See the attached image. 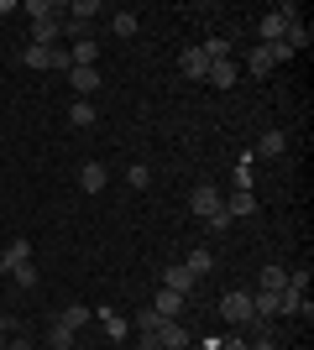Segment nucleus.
<instances>
[{
    "mask_svg": "<svg viewBox=\"0 0 314 350\" xmlns=\"http://www.w3.org/2000/svg\"><path fill=\"white\" fill-rule=\"evenodd\" d=\"M21 63H27V68H74V58H68V53H63V47H37V42H27L21 47Z\"/></svg>",
    "mask_w": 314,
    "mask_h": 350,
    "instance_id": "1",
    "label": "nucleus"
},
{
    "mask_svg": "<svg viewBox=\"0 0 314 350\" xmlns=\"http://www.w3.org/2000/svg\"><path fill=\"white\" fill-rule=\"evenodd\" d=\"M220 319L225 324H252L257 314H252V293H225L220 298Z\"/></svg>",
    "mask_w": 314,
    "mask_h": 350,
    "instance_id": "2",
    "label": "nucleus"
},
{
    "mask_svg": "<svg viewBox=\"0 0 314 350\" xmlns=\"http://www.w3.org/2000/svg\"><path fill=\"white\" fill-rule=\"evenodd\" d=\"M58 37H63V11H47L31 21V42L37 47H58Z\"/></svg>",
    "mask_w": 314,
    "mask_h": 350,
    "instance_id": "3",
    "label": "nucleus"
},
{
    "mask_svg": "<svg viewBox=\"0 0 314 350\" xmlns=\"http://www.w3.org/2000/svg\"><path fill=\"white\" fill-rule=\"evenodd\" d=\"M189 209H194V215L199 219H215V215H220V189H215V183H199V189L194 193H189Z\"/></svg>",
    "mask_w": 314,
    "mask_h": 350,
    "instance_id": "4",
    "label": "nucleus"
},
{
    "mask_svg": "<svg viewBox=\"0 0 314 350\" xmlns=\"http://www.w3.org/2000/svg\"><path fill=\"white\" fill-rule=\"evenodd\" d=\"M293 16H299V11H293L288 0H283V5H272V11L262 16V42H283V27L293 21Z\"/></svg>",
    "mask_w": 314,
    "mask_h": 350,
    "instance_id": "5",
    "label": "nucleus"
},
{
    "mask_svg": "<svg viewBox=\"0 0 314 350\" xmlns=\"http://www.w3.org/2000/svg\"><path fill=\"white\" fill-rule=\"evenodd\" d=\"M278 314H304V319H314L309 293H299V288H283V293H278Z\"/></svg>",
    "mask_w": 314,
    "mask_h": 350,
    "instance_id": "6",
    "label": "nucleus"
},
{
    "mask_svg": "<svg viewBox=\"0 0 314 350\" xmlns=\"http://www.w3.org/2000/svg\"><path fill=\"white\" fill-rule=\"evenodd\" d=\"M309 37H314V31H309V21H304V16H293V21L283 27V47H288V53H304V47H309Z\"/></svg>",
    "mask_w": 314,
    "mask_h": 350,
    "instance_id": "7",
    "label": "nucleus"
},
{
    "mask_svg": "<svg viewBox=\"0 0 314 350\" xmlns=\"http://www.w3.org/2000/svg\"><path fill=\"white\" fill-rule=\"evenodd\" d=\"M105 183H110V173H105V162H84V167H79V189H84V193H100Z\"/></svg>",
    "mask_w": 314,
    "mask_h": 350,
    "instance_id": "8",
    "label": "nucleus"
},
{
    "mask_svg": "<svg viewBox=\"0 0 314 350\" xmlns=\"http://www.w3.org/2000/svg\"><path fill=\"white\" fill-rule=\"evenodd\" d=\"M157 345H163V350H183V345H189V329H183L179 319H163V329H157Z\"/></svg>",
    "mask_w": 314,
    "mask_h": 350,
    "instance_id": "9",
    "label": "nucleus"
},
{
    "mask_svg": "<svg viewBox=\"0 0 314 350\" xmlns=\"http://www.w3.org/2000/svg\"><path fill=\"white\" fill-rule=\"evenodd\" d=\"M194 272H189V267H168L163 272V288H173V293H183V298H189V293H194Z\"/></svg>",
    "mask_w": 314,
    "mask_h": 350,
    "instance_id": "10",
    "label": "nucleus"
},
{
    "mask_svg": "<svg viewBox=\"0 0 314 350\" xmlns=\"http://www.w3.org/2000/svg\"><path fill=\"white\" fill-rule=\"evenodd\" d=\"M179 68H183V79H205L209 73V58H205V47H189L179 58Z\"/></svg>",
    "mask_w": 314,
    "mask_h": 350,
    "instance_id": "11",
    "label": "nucleus"
},
{
    "mask_svg": "<svg viewBox=\"0 0 314 350\" xmlns=\"http://www.w3.org/2000/svg\"><path fill=\"white\" fill-rule=\"evenodd\" d=\"M205 79H209L215 89H231V84H236V63H231V58H215V63H209V73H205Z\"/></svg>",
    "mask_w": 314,
    "mask_h": 350,
    "instance_id": "12",
    "label": "nucleus"
},
{
    "mask_svg": "<svg viewBox=\"0 0 314 350\" xmlns=\"http://www.w3.org/2000/svg\"><path fill=\"white\" fill-rule=\"evenodd\" d=\"M21 262H31V241H21V235H16L11 246L0 251V267H5V272H11V267H21Z\"/></svg>",
    "mask_w": 314,
    "mask_h": 350,
    "instance_id": "13",
    "label": "nucleus"
},
{
    "mask_svg": "<svg viewBox=\"0 0 314 350\" xmlns=\"http://www.w3.org/2000/svg\"><path fill=\"white\" fill-rule=\"evenodd\" d=\"M152 308H157L163 319H179V308H183V293H173V288H157V298H152Z\"/></svg>",
    "mask_w": 314,
    "mask_h": 350,
    "instance_id": "14",
    "label": "nucleus"
},
{
    "mask_svg": "<svg viewBox=\"0 0 314 350\" xmlns=\"http://www.w3.org/2000/svg\"><path fill=\"white\" fill-rule=\"evenodd\" d=\"M68 84H74V94H94L100 89V68H68Z\"/></svg>",
    "mask_w": 314,
    "mask_h": 350,
    "instance_id": "15",
    "label": "nucleus"
},
{
    "mask_svg": "<svg viewBox=\"0 0 314 350\" xmlns=\"http://www.w3.org/2000/svg\"><path fill=\"white\" fill-rule=\"evenodd\" d=\"M288 136L283 131H262V142H257V157H283Z\"/></svg>",
    "mask_w": 314,
    "mask_h": 350,
    "instance_id": "16",
    "label": "nucleus"
},
{
    "mask_svg": "<svg viewBox=\"0 0 314 350\" xmlns=\"http://www.w3.org/2000/svg\"><path fill=\"white\" fill-rule=\"evenodd\" d=\"M252 209H257L252 189H236V193H231V199H225V215H231V219H236V215H252Z\"/></svg>",
    "mask_w": 314,
    "mask_h": 350,
    "instance_id": "17",
    "label": "nucleus"
},
{
    "mask_svg": "<svg viewBox=\"0 0 314 350\" xmlns=\"http://www.w3.org/2000/svg\"><path fill=\"white\" fill-rule=\"evenodd\" d=\"M53 319L68 324V329H84V324H90V308H84V304H68V308H58Z\"/></svg>",
    "mask_w": 314,
    "mask_h": 350,
    "instance_id": "18",
    "label": "nucleus"
},
{
    "mask_svg": "<svg viewBox=\"0 0 314 350\" xmlns=\"http://www.w3.org/2000/svg\"><path fill=\"white\" fill-rule=\"evenodd\" d=\"M47 340H53V350H74V329L58 319H47Z\"/></svg>",
    "mask_w": 314,
    "mask_h": 350,
    "instance_id": "19",
    "label": "nucleus"
},
{
    "mask_svg": "<svg viewBox=\"0 0 314 350\" xmlns=\"http://www.w3.org/2000/svg\"><path fill=\"white\" fill-rule=\"evenodd\" d=\"M63 16H68V21H84V27H90L94 16H100V5H94V0H74V5H68Z\"/></svg>",
    "mask_w": 314,
    "mask_h": 350,
    "instance_id": "20",
    "label": "nucleus"
},
{
    "mask_svg": "<svg viewBox=\"0 0 314 350\" xmlns=\"http://www.w3.org/2000/svg\"><path fill=\"white\" fill-rule=\"evenodd\" d=\"M283 288H288L283 267H262V293H283Z\"/></svg>",
    "mask_w": 314,
    "mask_h": 350,
    "instance_id": "21",
    "label": "nucleus"
},
{
    "mask_svg": "<svg viewBox=\"0 0 314 350\" xmlns=\"http://www.w3.org/2000/svg\"><path fill=\"white\" fill-rule=\"evenodd\" d=\"M183 267H189L194 278H209V267H215V256H209V251L199 246V251H189V262H183Z\"/></svg>",
    "mask_w": 314,
    "mask_h": 350,
    "instance_id": "22",
    "label": "nucleus"
},
{
    "mask_svg": "<svg viewBox=\"0 0 314 350\" xmlns=\"http://www.w3.org/2000/svg\"><path fill=\"white\" fill-rule=\"evenodd\" d=\"M136 329H142V335H157V329H163V314H157V308H136Z\"/></svg>",
    "mask_w": 314,
    "mask_h": 350,
    "instance_id": "23",
    "label": "nucleus"
},
{
    "mask_svg": "<svg viewBox=\"0 0 314 350\" xmlns=\"http://www.w3.org/2000/svg\"><path fill=\"white\" fill-rule=\"evenodd\" d=\"M110 31L116 37H136V11H116L110 16Z\"/></svg>",
    "mask_w": 314,
    "mask_h": 350,
    "instance_id": "24",
    "label": "nucleus"
},
{
    "mask_svg": "<svg viewBox=\"0 0 314 350\" xmlns=\"http://www.w3.org/2000/svg\"><path fill=\"white\" fill-rule=\"evenodd\" d=\"M68 120H74V126H94V105L90 100H74V105H68Z\"/></svg>",
    "mask_w": 314,
    "mask_h": 350,
    "instance_id": "25",
    "label": "nucleus"
},
{
    "mask_svg": "<svg viewBox=\"0 0 314 350\" xmlns=\"http://www.w3.org/2000/svg\"><path fill=\"white\" fill-rule=\"evenodd\" d=\"M246 68H252V73H272V58H267V47H262V42L252 47V58H246Z\"/></svg>",
    "mask_w": 314,
    "mask_h": 350,
    "instance_id": "26",
    "label": "nucleus"
},
{
    "mask_svg": "<svg viewBox=\"0 0 314 350\" xmlns=\"http://www.w3.org/2000/svg\"><path fill=\"white\" fill-rule=\"evenodd\" d=\"M11 278H16V288H37V267L21 262V267H11Z\"/></svg>",
    "mask_w": 314,
    "mask_h": 350,
    "instance_id": "27",
    "label": "nucleus"
},
{
    "mask_svg": "<svg viewBox=\"0 0 314 350\" xmlns=\"http://www.w3.org/2000/svg\"><path fill=\"white\" fill-rule=\"evenodd\" d=\"M147 167H142V162H131V173H126V183H131V189H147Z\"/></svg>",
    "mask_w": 314,
    "mask_h": 350,
    "instance_id": "28",
    "label": "nucleus"
},
{
    "mask_svg": "<svg viewBox=\"0 0 314 350\" xmlns=\"http://www.w3.org/2000/svg\"><path fill=\"white\" fill-rule=\"evenodd\" d=\"M288 288H299V293H309V267H293V272H288Z\"/></svg>",
    "mask_w": 314,
    "mask_h": 350,
    "instance_id": "29",
    "label": "nucleus"
},
{
    "mask_svg": "<svg viewBox=\"0 0 314 350\" xmlns=\"http://www.w3.org/2000/svg\"><path fill=\"white\" fill-rule=\"evenodd\" d=\"M105 329H110V340H120L126 335V319H120V314H105Z\"/></svg>",
    "mask_w": 314,
    "mask_h": 350,
    "instance_id": "30",
    "label": "nucleus"
},
{
    "mask_svg": "<svg viewBox=\"0 0 314 350\" xmlns=\"http://www.w3.org/2000/svg\"><path fill=\"white\" fill-rule=\"evenodd\" d=\"M225 225H231V215H225V209H220V215H215V219H205V230H209V235H220Z\"/></svg>",
    "mask_w": 314,
    "mask_h": 350,
    "instance_id": "31",
    "label": "nucleus"
},
{
    "mask_svg": "<svg viewBox=\"0 0 314 350\" xmlns=\"http://www.w3.org/2000/svg\"><path fill=\"white\" fill-rule=\"evenodd\" d=\"M220 350H252V340H241V335H231V340H220Z\"/></svg>",
    "mask_w": 314,
    "mask_h": 350,
    "instance_id": "32",
    "label": "nucleus"
},
{
    "mask_svg": "<svg viewBox=\"0 0 314 350\" xmlns=\"http://www.w3.org/2000/svg\"><path fill=\"white\" fill-rule=\"evenodd\" d=\"M5 350H31V340H21V335H16L11 345H5Z\"/></svg>",
    "mask_w": 314,
    "mask_h": 350,
    "instance_id": "33",
    "label": "nucleus"
},
{
    "mask_svg": "<svg viewBox=\"0 0 314 350\" xmlns=\"http://www.w3.org/2000/svg\"><path fill=\"white\" fill-rule=\"evenodd\" d=\"M252 350H278V345H272V340L262 335V340H252Z\"/></svg>",
    "mask_w": 314,
    "mask_h": 350,
    "instance_id": "34",
    "label": "nucleus"
},
{
    "mask_svg": "<svg viewBox=\"0 0 314 350\" xmlns=\"http://www.w3.org/2000/svg\"><path fill=\"white\" fill-rule=\"evenodd\" d=\"M0 335H11V319H5V314H0Z\"/></svg>",
    "mask_w": 314,
    "mask_h": 350,
    "instance_id": "35",
    "label": "nucleus"
},
{
    "mask_svg": "<svg viewBox=\"0 0 314 350\" xmlns=\"http://www.w3.org/2000/svg\"><path fill=\"white\" fill-rule=\"evenodd\" d=\"M5 345H11V335H0V350H5Z\"/></svg>",
    "mask_w": 314,
    "mask_h": 350,
    "instance_id": "36",
    "label": "nucleus"
}]
</instances>
